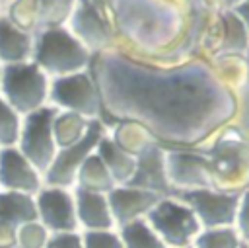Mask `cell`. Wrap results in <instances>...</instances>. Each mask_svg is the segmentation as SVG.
<instances>
[{
	"mask_svg": "<svg viewBox=\"0 0 249 248\" xmlns=\"http://www.w3.org/2000/svg\"><path fill=\"white\" fill-rule=\"evenodd\" d=\"M89 121L91 119H86L74 111H60L56 109L54 113V119H53V135H54V143L58 148H64V146H70L74 143H78L88 127H89Z\"/></svg>",
	"mask_w": 249,
	"mask_h": 248,
	"instance_id": "obj_21",
	"label": "cell"
},
{
	"mask_svg": "<svg viewBox=\"0 0 249 248\" xmlns=\"http://www.w3.org/2000/svg\"><path fill=\"white\" fill-rule=\"evenodd\" d=\"M76 2L78 0H35L39 10V29L66 25Z\"/></svg>",
	"mask_w": 249,
	"mask_h": 248,
	"instance_id": "obj_25",
	"label": "cell"
},
{
	"mask_svg": "<svg viewBox=\"0 0 249 248\" xmlns=\"http://www.w3.org/2000/svg\"><path fill=\"white\" fill-rule=\"evenodd\" d=\"M45 186L43 174L16 148H0V189L35 195Z\"/></svg>",
	"mask_w": 249,
	"mask_h": 248,
	"instance_id": "obj_14",
	"label": "cell"
},
{
	"mask_svg": "<svg viewBox=\"0 0 249 248\" xmlns=\"http://www.w3.org/2000/svg\"><path fill=\"white\" fill-rule=\"evenodd\" d=\"M222 25H224V39L220 43V55H241L249 47L247 29L243 21L233 12L222 14Z\"/></svg>",
	"mask_w": 249,
	"mask_h": 248,
	"instance_id": "obj_24",
	"label": "cell"
},
{
	"mask_svg": "<svg viewBox=\"0 0 249 248\" xmlns=\"http://www.w3.org/2000/svg\"><path fill=\"white\" fill-rule=\"evenodd\" d=\"M247 189H249V187H247Z\"/></svg>",
	"mask_w": 249,
	"mask_h": 248,
	"instance_id": "obj_45",
	"label": "cell"
},
{
	"mask_svg": "<svg viewBox=\"0 0 249 248\" xmlns=\"http://www.w3.org/2000/svg\"><path fill=\"white\" fill-rule=\"evenodd\" d=\"M226 6H237L239 2H243V0H222Z\"/></svg>",
	"mask_w": 249,
	"mask_h": 248,
	"instance_id": "obj_37",
	"label": "cell"
},
{
	"mask_svg": "<svg viewBox=\"0 0 249 248\" xmlns=\"http://www.w3.org/2000/svg\"><path fill=\"white\" fill-rule=\"evenodd\" d=\"M93 2H95L99 8H103V10L107 12V0H93Z\"/></svg>",
	"mask_w": 249,
	"mask_h": 248,
	"instance_id": "obj_38",
	"label": "cell"
},
{
	"mask_svg": "<svg viewBox=\"0 0 249 248\" xmlns=\"http://www.w3.org/2000/svg\"><path fill=\"white\" fill-rule=\"evenodd\" d=\"M123 240V248H167L165 242L154 232L146 219L132 221L117 228Z\"/></svg>",
	"mask_w": 249,
	"mask_h": 248,
	"instance_id": "obj_23",
	"label": "cell"
},
{
	"mask_svg": "<svg viewBox=\"0 0 249 248\" xmlns=\"http://www.w3.org/2000/svg\"><path fill=\"white\" fill-rule=\"evenodd\" d=\"M45 248H84L82 232H53L45 244Z\"/></svg>",
	"mask_w": 249,
	"mask_h": 248,
	"instance_id": "obj_33",
	"label": "cell"
},
{
	"mask_svg": "<svg viewBox=\"0 0 249 248\" xmlns=\"http://www.w3.org/2000/svg\"><path fill=\"white\" fill-rule=\"evenodd\" d=\"M56 107L45 105L37 111H31L21 117L19 137L16 143V148L41 172L45 174L51 162L56 156V143L53 135V119H54Z\"/></svg>",
	"mask_w": 249,
	"mask_h": 248,
	"instance_id": "obj_6",
	"label": "cell"
},
{
	"mask_svg": "<svg viewBox=\"0 0 249 248\" xmlns=\"http://www.w3.org/2000/svg\"><path fill=\"white\" fill-rule=\"evenodd\" d=\"M72 191H74L76 221H78L80 232L117 228L105 193L86 191V189H78V187H72Z\"/></svg>",
	"mask_w": 249,
	"mask_h": 248,
	"instance_id": "obj_16",
	"label": "cell"
},
{
	"mask_svg": "<svg viewBox=\"0 0 249 248\" xmlns=\"http://www.w3.org/2000/svg\"><path fill=\"white\" fill-rule=\"evenodd\" d=\"M35 219H37L35 195L0 189V221L19 227Z\"/></svg>",
	"mask_w": 249,
	"mask_h": 248,
	"instance_id": "obj_20",
	"label": "cell"
},
{
	"mask_svg": "<svg viewBox=\"0 0 249 248\" xmlns=\"http://www.w3.org/2000/svg\"><path fill=\"white\" fill-rule=\"evenodd\" d=\"M245 80L249 82V47H247V76H245Z\"/></svg>",
	"mask_w": 249,
	"mask_h": 248,
	"instance_id": "obj_39",
	"label": "cell"
},
{
	"mask_svg": "<svg viewBox=\"0 0 249 248\" xmlns=\"http://www.w3.org/2000/svg\"><path fill=\"white\" fill-rule=\"evenodd\" d=\"M107 135L128 154L136 156L146 145H150L152 141H156L142 125L134 123V121H117Z\"/></svg>",
	"mask_w": 249,
	"mask_h": 248,
	"instance_id": "obj_22",
	"label": "cell"
},
{
	"mask_svg": "<svg viewBox=\"0 0 249 248\" xmlns=\"http://www.w3.org/2000/svg\"><path fill=\"white\" fill-rule=\"evenodd\" d=\"M51 78L31 61L2 66L0 96L23 117L49 105Z\"/></svg>",
	"mask_w": 249,
	"mask_h": 248,
	"instance_id": "obj_4",
	"label": "cell"
},
{
	"mask_svg": "<svg viewBox=\"0 0 249 248\" xmlns=\"http://www.w3.org/2000/svg\"><path fill=\"white\" fill-rule=\"evenodd\" d=\"M146 223L167 248H187L202 230L195 213L177 197H161L146 215Z\"/></svg>",
	"mask_w": 249,
	"mask_h": 248,
	"instance_id": "obj_5",
	"label": "cell"
},
{
	"mask_svg": "<svg viewBox=\"0 0 249 248\" xmlns=\"http://www.w3.org/2000/svg\"><path fill=\"white\" fill-rule=\"evenodd\" d=\"M35 33L23 31L0 14V64H19L31 61Z\"/></svg>",
	"mask_w": 249,
	"mask_h": 248,
	"instance_id": "obj_17",
	"label": "cell"
},
{
	"mask_svg": "<svg viewBox=\"0 0 249 248\" xmlns=\"http://www.w3.org/2000/svg\"><path fill=\"white\" fill-rule=\"evenodd\" d=\"M66 29L91 53H103L113 49V27L109 21V14L99 8L93 0H78L68 21Z\"/></svg>",
	"mask_w": 249,
	"mask_h": 248,
	"instance_id": "obj_10",
	"label": "cell"
},
{
	"mask_svg": "<svg viewBox=\"0 0 249 248\" xmlns=\"http://www.w3.org/2000/svg\"><path fill=\"white\" fill-rule=\"evenodd\" d=\"M233 14L243 21V25H245V29H247V33H249V0H243V2H239L237 6H235V10H233Z\"/></svg>",
	"mask_w": 249,
	"mask_h": 248,
	"instance_id": "obj_35",
	"label": "cell"
},
{
	"mask_svg": "<svg viewBox=\"0 0 249 248\" xmlns=\"http://www.w3.org/2000/svg\"><path fill=\"white\" fill-rule=\"evenodd\" d=\"M105 135H107V127L99 119H91L86 135L78 143L56 150L54 160L51 162V166L43 174L45 186H56V187H70L72 189L80 166L95 150L97 143Z\"/></svg>",
	"mask_w": 249,
	"mask_h": 248,
	"instance_id": "obj_8",
	"label": "cell"
},
{
	"mask_svg": "<svg viewBox=\"0 0 249 248\" xmlns=\"http://www.w3.org/2000/svg\"><path fill=\"white\" fill-rule=\"evenodd\" d=\"M0 14H2V10H0Z\"/></svg>",
	"mask_w": 249,
	"mask_h": 248,
	"instance_id": "obj_44",
	"label": "cell"
},
{
	"mask_svg": "<svg viewBox=\"0 0 249 248\" xmlns=\"http://www.w3.org/2000/svg\"><path fill=\"white\" fill-rule=\"evenodd\" d=\"M2 14L23 31L35 33L39 29V10L35 0H14Z\"/></svg>",
	"mask_w": 249,
	"mask_h": 248,
	"instance_id": "obj_26",
	"label": "cell"
},
{
	"mask_svg": "<svg viewBox=\"0 0 249 248\" xmlns=\"http://www.w3.org/2000/svg\"><path fill=\"white\" fill-rule=\"evenodd\" d=\"M0 76H2V64H0Z\"/></svg>",
	"mask_w": 249,
	"mask_h": 248,
	"instance_id": "obj_41",
	"label": "cell"
},
{
	"mask_svg": "<svg viewBox=\"0 0 249 248\" xmlns=\"http://www.w3.org/2000/svg\"><path fill=\"white\" fill-rule=\"evenodd\" d=\"M12 248H18V246H12Z\"/></svg>",
	"mask_w": 249,
	"mask_h": 248,
	"instance_id": "obj_42",
	"label": "cell"
},
{
	"mask_svg": "<svg viewBox=\"0 0 249 248\" xmlns=\"http://www.w3.org/2000/svg\"><path fill=\"white\" fill-rule=\"evenodd\" d=\"M84 248H123V240L117 228L111 230H86L82 232Z\"/></svg>",
	"mask_w": 249,
	"mask_h": 248,
	"instance_id": "obj_31",
	"label": "cell"
},
{
	"mask_svg": "<svg viewBox=\"0 0 249 248\" xmlns=\"http://www.w3.org/2000/svg\"><path fill=\"white\" fill-rule=\"evenodd\" d=\"M51 232L35 219L18 227L16 232V246L18 248H45Z\"/></svg>",
	"mask_w": 249,
	"mask_h": 248,
	"instance_id": "obj_29",
	"label": "cell"
},
{
	"mask_svg": "<svg viewBox=\"0 0 249 248\" xmlns=\"http://www.w3.org/2000/svg\"><path fill=\"white\" fill-rule=\"evenodd\" d=\"M49 105L60 111H74L86 119H97L101 113L99 94L88 70L53 78L49 86Z\"/></svg>",
	"mask_w": 249,
	"mask_h": 248,
	"instance_id": "obj_7",
	"label": "cell"
},
{
	"mask_svg": "<svg viewBox=\"0 0 249 248\" xmlns=\"http://www.w3.org/2000/svg\"><path fill=\"white\" fill-rule=\"evenodd\" d=\"M161 199V195L130 186H115L107 193L109 209L115 221V227L128 225L138 219H146V215L154 209V205Z\"/></svg>",
	"mask_w": 249,
	"mask_h": 248,
	"instance_id": "obj_15",
	"label": "cell"
},
{
	"mask_svg": "<svg viewBox=\"0 0 249 248\" xmlns=\"http://www.w3.org/2000/svg\"><path fill=\"white\" fill-rule=\"evenodd\" d=\"M21 127V115L0 96V148L16 146Z\"/></svg>",
	"mask_w": 249,
	"mask_h": 248,
	"instance_id": "obj_28",
	"label": "cell"
},
{
	"mask_svg": "<svg viewBox=\"0 0 249 248\" xmlns=\"http://www.w3.org/2000/svg\"><path fill=\"white\" fill-rule=\"evenodd\" d=\"M235 113L233 119L228 123L241 139L249 141V82L245 80L239 88V100H235Z\"/></svg>",
	"mask_w": 249,
	"mask_h": 248,
	"instance_id": "obj_30",
	"label": "cell"
},
{
	"mask_svg": "<svg viewBox=\"0 0 249 248\" xmlns=\"http://www.w3.org/2000/svg\"><path fill=\"white\" fill-rule=\"evenodd\" d=\"M12 2H14V0H0V10L4 12V10H6V8L12 4Z\"/></svg>",
	"mask_w": 249,
	"mask_h": 248,
	"instance_id": "obj_36",
	"label": "cell"
},
{
	"mask_svg": "<svg viewBox=\"0 0 249 248\" xmlns=\"http://www.w3.org/2000/svg\"><path fill=\"white\" fill-rule=\"evenodd\" d=\"M16 232H18V227L0 221V248L16 246Z\"/></svg>",
	"mask_w": 249,
	"mask_h": 248,
	"instance_id": "obj_34",
	"label": "cell"
},
{
	"mask_svg": "<svg viewBox=\"0 0 249 248\" xmlns=\"http://www.w3.org/2000/svg\"><path fill=\"white\" fill-rule=\"evenodd\" d=\"M35 209L37 221L53 234V232H76V205L74 191L70 187L43 186L35 193Z\"/></svg>",
	"mask_w": 249,
	"mask_h": 248,
	"instance_id": "obj_12",
	"label": "cell"
},
{
	"mask_svg": "<svg viewBox=\"0 0 249 248\" xmlns=\"http://www.w3.org/2000/svg\"><path fill=\"white\" fill-rule=\"evenodd\" d=\"M241 238L237 236L233 227H220V228H202L193 248H241Z\"/></svg>",
	"mask_w": 249,
	"mask_h": 248,
	"instance_id": "obj_27",
	"label": "cell"
},
{
	"mask_svg": "<svg viewBox=\"0 0 249 248\" xmlns=\"http://www.w3.org/2000/svg\"><path fill=\"white\" fill-rule=\"evenodd\" d=\"M165 148V172L173 193L214 187L208 158L200 148ZM171 193V195H173Z\"/></svg>",
	"mask_w": 249,
	"mask_h": 248,
	"instance_id": "obj_11",
	"label": "cell"
},
{
	"mask_svg": "<svg viewBox=\"0 0 249 248\" xmlns=\"http://www.w3.org/2000/svg\"><path fill=\"white\" fill-rule=\"evenodd\" d=\"M95 154L101 158V162L105 164V168L109 170L115 186H124L128 184V180L134 174V164L136 158L128 152H124L109 135H105L97 146H95Z\"/></svg>",
	"mask_w": 249,
	"mask_h": 248,
	"instance_id": "obj_18",
	"label": "cell"
},
{
	"mask_svg": "<svg viewBox=\"0 0 249 248\" xmlns=\"http://www.w3.org/2000/svg\"><path fill=\"white\" fill-rule=\"evenodd\" d=\"M91 74L107 131L117 121L142 125L161 146L200 148L235 113V96L206 66L150 68L107 49L91 55Z\"/></svg>",
	"mask_w": 249,
	"mask_h": 248,
	"instance_id": "obj_1",
	"label": "cell"
},
{
	"mask_svg": "<svg viewBox=\"0 0 249 248\" xmlns=\"http://www.w3.org/2000/svg\"><path fill=\"white\" fill-rule=\"evenodd\" d=\"M89 61L91 53L66 29V25L41 27L35 31L31 62L51 80L88 70Z\"/></svg>",
	"mask_w": 249,
	"mask_h": 248,
	"instance_id": "obj_3",
	"label": "cell"
},
{
	"mask_svg": "<svg viewBox=\"0 0 249 248\" xmlns=\"http://www.w3.org/2000/svg\"><path fill=\"white\" fill-rule=\"evenodd\" d=\"M74 187L86 189V191H95V193H105V195L115 187V182H113L109 170L105 168L101 158L95 154V150L80 166V170L76 174Z\"/></svg>",
	"mask_w": 249,
	"mask_h": 248,
	"instance_id": "obj_19",
	"label": "cell"
},
{
	"mask_svg": "<svg viewBox=\"0 0 249 248\" xmlns=\"http://www.w3.org/2000/svg\"><path fill=\"white\" fill-rule=\"evenodd\" d=\"M233 228L243 244H249V189L239 195V205L233 221Z\"/></svg>",
	"mask_w": 249,
	"mask_h": 248,
	"instance_id": "obj_32",
	"label": "cell"
},
{
	"mask_svg": "<svg viewBox=\"0 0 249 248\" xmlns=\"http://www.w3.org/2000/svg\"><path fill=\"white\" fill-rule=\"evenodd\" d=\"M241 193H228L214 187L177 191L173 197L181 199L198 219L202 228L233 227Z\"/></svg>",
	"mask_w": 249,
	"mask_h": 248,
	"instance_id": "obj_9",
	"label": "cell"
},
{
	"mask_svg": "<svg viewBox=\"0 0 249 248\" xmlns=\"http://www.w3.org/2000/svg\"><path fill=\"white\" fill-rule=\"evenodd\" d=\"M187 248H193V246H187Z\"/></svg>",
	"mask_w": 249,
	"mask_h": 248,
	"instance_id": "obj_43",
	"label": "cell"
},
{
	"mask_svg": "<svg viewBox=\"0 0 249 248\" xmlns=\"http://www.w3.org/2000/svg\"><path fill=\"white\" fill-rule=\"evenodd\" d=\"M241 248H249V246H247V244H241Z\"/></svg>",
	"mask_w": 249,
	"mask_h": 248,
	"instance_id": "obj_40",
	"label": "cell"
},
{
	"mask_svg": "<svg viewBox=\"0 0 249 248\" xmlns=\"http://www.w3.org/2000/svg\"><path fill=\"white\" fill-rule=\"evenodd\" d=\"M134 158H136L134 174L124 186L154 191L161 197H167L173 193L167 180V172H165V148L160 143L152 141Z\"/></svg>",
	"mask_w": 249,
	"mask_h": 248,
	"instance_id": "obj_13",
	"label": "cell"
},
{
	"mask_svg": "<svg viewBox=\"0 0 249 248\" xmlns=\"http://www.w3.org/2000/svg\"><path fill=\"white\" fill-rule=\"evenodd\" d=\"M200 150L208 158L214 189L243 193L249 187V141L231 127L226 125Z\"/></svg>",
	"mask_w": 249,
	"mask_h": 248,
	"instance_id": "obj_2",
	"label": "cell"
}]
</instances>
